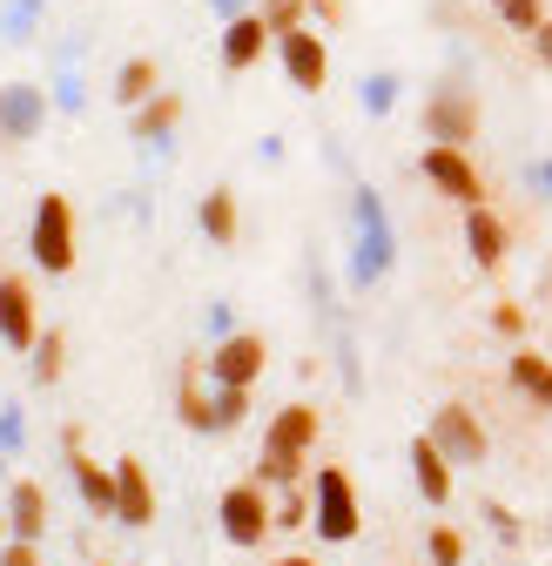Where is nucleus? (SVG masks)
Listing matches in <instances>:
<instances>
[{
    "instance_id": "37",
    "label": "nucleus",
    "mask_w": 552,
    "mask_h": 566,
    "mask_svg": "<svg viewBox=\"0 0 552 566\" xmlns=\"http://www.w3.org/2000/svg\"><path fill=\"white\" fill-rule=\"evenodd\" d=\"M526 189H532L539 202H552V156H532V163H526Z\"/></svg>"
},
{
    "instance_id": "3",
    "label": "nucleus",
    "mask_w": 552,
    "mask_h": 566,
    "mask_svg": "<svg viewBox=\"0 0 552 566\" xmlns=\"http://www.w3.org/2000/svg\"><path fill=\"white\" fill-rule=\"evenodd\" d=\"M310 526L323 546H351L364 533V500H358V479L343 465H317L310 472Z\"/></svg>"
},
{
    "instance_id": "19",
    "label": "nucleus",
    "mask_w": 552,
    "mask_h": 566,
    "mask_svg": "<svg viewBox=\"0 0 552 566\" xmlns=\"http://www.w3.org/2000/svg\"><path fill=\"white\" fill-rule=\"evenodd\" d=\"M195 230L210 237L216 250H236V237H243V202H236V189H210L195 202Z\"/></svg>"
},
{
    "instance_id": "44",
    "label": "nucleus",
    "mask_w": 552,
    "mask_h": 566,
    "mask_svg": "<svg viewBox=\"0 0 552 566\" xmlns=\"http://www.w3.org/2000/svg\"><path fill=\"white\" fill-rule=\"evenodd\" d=\"M539 533H545V546H552V513H545V520H539Z\"/></svg>"
},
{
    "instance_id": "27",
    "label": "nucleus",
    "mask_w": 552,
    "mask_h": 566,
    "mask_svg": "<svg viewBox=\"0 0 552 566\" xmlns=\"http://www.w3.org/2000/svg\"><path fill=\"white\" fill-rule=\"evenodd\" d=\"M425 559H432V566H465V533L438 520V526L425 533Z\"/></svg>"
},
{
    "instance_id": "34",
    "label": "nucleus",
    "mask_w": 552,
    "mask_h": 566,
    "mask_svg": "<svg viewBox=\"0 0 552 566\" xmlns=\"http://www.w3.org/2000/svg\"><path fill=\"white\" fill-rule=\"evenodd\" d=\"M256 8H263V21H269L276 34H284V28H297V21L310 14V0H256Z\"/></svg>"
},
{
    "instance_id": "22",
    "label": "nucleus",
    "mask_w": 552,
    "mask_h": 566,
    "mask_svg": "<svg viewBox=\"0 0 552 566\" xmlns=\"http://www.w3.org/2000/svg\"><path fill=\"white\" fill-rule=\"evenodd\" d=\"M176 418L189 432H216V385H202V365H182V385H176Z\"/></svg>"
},
{
    "instance_id": "18",
    "label": "nucleus",
    "mask_w": 552,
    "mask_h": 566,
    "mask_svg": "<svg viewBox=\"0 0 552 566\" xmlns=\"http://www.w3.org/2000/svg\"><path fill=\"white\" fill-rule=\"evenodd\" d=\"M465 250H471V263H478V270H499V263L512 256V230H506V217H499L492 202L465 209Z\"/></svg>"
},
{
    "instance_id": "35",
    "label": "nucleus",
    "mask_w": 552,
    "mask_h": 566,
    "mask_svg": "<svg viewBox=\"0 0 552 566\" xmlns=\"http://www.w3.org/2000/svg\"><path fill=\"white\" fill-rule=\"evenodd\" d=\"M492 8H499V21L506 28H519V34H532L545 14H539V0H492Z\"/></svg>"
},
{
    "instance_id": "15",
    "label": "nucleus",
    "mask_w": 552,
    "mask_h": 566,
    "mask_svg": "<svg viewBox=\"0 0 552 566\" xmlns=\"http://www.w3.org/2000/svg\"><path fill=\"white\" fill-rule=\"evenodd\" d=\"M0 533L8 539H47V485L41 479H14L0 500Z\"/></svg>"
},
{
    "instance_id": "1",
    "label": "nucleus",
    "mask_w": 552,
    "mask_h": 566,
    "mask_svg": "<svg viewBox=\"0 0 552 566\" xmlns=\"http://www.w3.org/2000/svg\"><path fill=\"white\" fill-rule=\"evenodd\" d=\"M317 439H323V411H317L310 398L284 405V411L263 424V446H256V472H250V479H263V485H276V492H284V485H304Z\"/></svg>"
},
{
    "instance_id": "13",
    "label": "nucleus",
    "mask_w": 552,
    "mask_h": 566,
    "mask_svg": "<svg viewBox=\"0 0 552 566\" xmlns=\"http://www.w3.org/2000/svg\"><path fill=\"white\" fill-rule=\"evenodd\" d=\"M41 337V311H34V283L28 276H0V344L8 350H34Z\"/></svg>"
},
{
    "instance_id": "23",
    "label": "nucleus",
    "mask_w": 552,
    "mask_h": 566,
    "mask_svg": "<svg viewBox=\"0 0 552 566\" xmlns=\"http://www.w3.org/2000/svg\"><path fill=\"white\" fill-rule=\"evenodd\" d=\"M156 88H162V67H156L149 54H128V61L115 67V108H128V115H135Z\"/></svg>"
},
{
    "instance_id": "16",
    "label": "nucleus",
    "mask_w": 552,
    "mask_h": 566,
    "mask_svg": "<svg viewBox=\"0 0 552 566\" xmlns=\"http://www.w3.org/2000/svg\"><path fill=\"white\" fill-rule=\"evenodd\" d=\"M269 48H276V28L263 21V8L223 21V67H230V75H250V67H256Z\"/></svg>"
},
{
    "instance_id": "24",
    "label": "nucleus",
    "mask_w": 552,
    "mask_h": 566,
    "mask_svg": "<svg viewBox=\"0 0 552 566\" xmlns=\"http://www.w3.org/2000/svg\"><path fill=\"white\" fill-rule=\"evenodd\" d=\"M61 371H67V337L41 331L34 337V385H61Z\"/></svg>"
},
{
    "instance_id": "5",
    "label": "nucleus",
    "mask_w": 552,
    "mask_h": 566,
    "mask_svg": "<svg viewBox=\"0 0 552 566\" xmlns=\"http://www.w3.org/2000/svg\"><path fill=\"white\" fill-rule=\"evenodd\" d=\"M216 526L230 546L256 553L269 533H276V500H269V485L263 479H243V485H223V500H216Z\"/></svg>"
},
{
    "instance_id": "14",
    "label": "nucleus",
    "mask_w": 552,
    "mask_h": 566,
    "mask_svg": "<svg viewBox=\"0 0 552 566\" xmlns=\"http://www.w3.org/2000/svg\"><path fill=\"white\" fill-rule=\"evenodd\" d=\"M41 128H47V95L34 82H8V88H0V142H8V149L34 142Z\"/></svg>"
},
{
    "instance_id": "4",
    "label": "nucleus",
    "mask_w": 552,
    "mask_h": 566,
    "mask_svg": "<svg viewBox=\"0 0 552 566\" xmlns=\"http://www.w3.org/2000/svg\"><path fill=\"white\" fill-rule=\"evenodd\" d=\"M28 256H34V270H47V276H67V270L82 263V223H75V202H67L61 189H47V196L34 202Z\"/></svg>"
},
{
    "instance_id": "25",
    "label": "nucleus",
    "mask_w": 552,
    "mask_h": 566,
    "mask_svg": "<svg viewBox=\"0 0 552 566\" xmlns=\"http://www.w3.org/2000/svg\"><path fill=\"white\" fill-rule=\"evenodd\" d=\"M478 520H486V533H492L499 546H512V553L526 546V520H519L506 500H486V506H478Z\"/></svg>"
},
{
    "instance_id": "21",
    "label": "nucleus",
    "mask_w": 552,
    "mask_h": 566,
    "mask_svg": "<svg viewBox=\"0 0 552 566\" xmlns=\"http://www.w3.org/2000/svg\"><path fill=\"white\" fill-rule=\"evenodd\" d=\"M128 128H135V142H149V149H162V142L182 128V95H176V88H156L142 108L128 115Z\"/></svg>"
},
{
    "instance_id": "11",
    "label": "nucleus",
    "mask_w": 552,
    "mask_h": 566,
    "mask_svg": "<svg viewBox=\"0 0 552 566\" xmlns=\"http://www.w3.org/2000/svg\"><path fill=\"white\" fill-rule=\"evenodd\" d=\"M432 439L445 446L452 465H486V452H492V439H486V424H478L471 405H438L432 411Z\"/></svg>"
},
{
    "instance_id": "36",
    "label": "nucleus",
    "mask_w": 552,
    "mask_h": 566,
    "mask_svg": "<svg viewBox=\"0 0 552 566\" xmlns=\"http://www.w3.org/2000/svg\"><path fill=\"white\" fill-rule=\"evenodd\" d=\"M0 566H47L41 539H0Z\"/></svg>"
},
{
    "instance_id": "38",
    "label": "nucleus",
    "mask_w": 552,
    "mask_h": 566,
    "mask_svg": "<svg viewBox=\"0 0 552 566\" xmlns=\"http://www.w3.org/2000/svg\"><path fill=\"white\" fill-rule=\"evenodd\" d=\"M492 331L519 344V337H526V311H519V304H499V311H492Z\"/></svg>"
},
{
    "instance_id": "10",
    "label": "nucleus",
    "mask_w": 552,
    "mask_h": 566,
    "mask_svg": "<svg viewBox=\"0 0 552 566\" xmlns=\"http://www.w3.org/2000/svg\"><path fill=\"white\" fill-rule=\"evenodd\" d=\"M61 452H67V479H75L82 506H88L95 520H115V465L88 459V446H82V424H61Z\"/></svg>"
},
{
    "instance_id": "30",
    "label": "nucleus",
    "mask_w": 552,
    "mask_h": 566,
    "mask_svg": "<svg viewBox=\"0 0 552 566\" xmlns=\"http://www.w3.org/2000/svg\"><path fill=\"white\" fill-rule=\"evenodd\" d=\"M34 28H41V0H8L0 8V34L8 41H34Z\"/></svg>"
},
{
    "instance_id": "28",
    "label": "nucleus",
    "mask_w": 552,
    "mask_h": 566,
    "mask_svg": "<svg viewBox=\"0 0 552 566\" xmlns=\"http://www.w3.org/2000/svg\"><path fill=\"white\" fill-rule=\"evenodd\" d=\"M54 108H61V115H82V108H88V82H82L75 61H61V75H54Z\"/></svg>"
},
{
    "instance_id": "39",
    "label": "nucleus",
    "mask_w": 552,
    "mask_h": 566,
    "mask_svg": "<svg viewBox=\"0 0 552 566\" xmlns=\"http://www.w3.org/2000/svg\"><path fill=\"white\" fill-rule=\"evenodd\" d=\"M236 331V311L230 304H210V337H230Z\"/></svg>"
},
{
    "instance_id": "33",
    "label": "nucleus",
    "mask_w": 552,
    "mask_h": 566,
    "mask_svg": "<svg viewBox=\"0 0 552 566\" xmlns=\"http://www.w3.org/2000/svg\"><path fill=\"white\" fill-rule=\"evenodd\" d=\"M337 378H343V391H364V365H358V337L351 331H337Z\"/></svg>"
},
{
    "instance_id": "42",
    "label": "nucleus",
    "mask_w": 552,
    "mask_h": 566,
    "mask_svg": "<svg viewBox=\"0 0 552 566\" xmlns=\"http://www.w3.org/2000/svg\"><path fill=\"white\" fill-rule=\"evenodd\" d=\"M210 8H216L223 21H236V14H250V8H256V0H210Z\"/></svg>"
},
{
    "instance_id": "2",
    "label": "nucleus",
    "mask_w": 552,
    "mask_h": 566,
    "mask_svg": "<svg viewBox=\"0 0 552 566\" xmlns=\"http://www.w3.org/2000/svg\"><path fill=\"white\" fill-rule=\"evenodd\" d=\"M351 230H358V243H351V291H378V283L391 276V263H397V230H391L384 196L371 182L351 189Z\"/></svg>"
},
{
    "instance_id": "45",
    "label": "nucleus",
    "mask_w": 552,
    "mask_h": 566,
    "mask_svg": "<svg viewBox=\"0 0 552 566\" xmlns=\"http://www.w3.org/2000/svg\"><path fill=\"white\" fill-rule=\"evenodd\" d=\"M102 566H108V559H102Z\"/></svg>"
},
{
    "instance_id": "20",
    "label": "nucleus",
    "mask_w": 552,
    "mask_h": 566,
    "mask_svg": "<svg viewBox=\"0 0 552 566\" xmlns=\"http://www.w3.org/2000/svg\"><path fill=\"white\" fill-rule=\"evenodd\" d=\"M506 371H512V391H519L532 411H552V358H539L532 344H512Z\"/></svg>"
},
{
    "instance_id": "41",
    "label": "nucleus",
    "mask_w": 552,
    "mask_h": 566,
    "mask_svg": "<svg viewBox=\"0 0 552 566\" xmlns=\"http://www.w3.org/2000/svg\"><path fill=\"white\" fill-rule=\"evenodd\" d=\"M310 14H317V21H330V28H337V21H343V0H310Z\"/></svg>"
},
{
    "instance_id": "8",
    "label": "nucleus",
    "mask_w": 552,
    "mask_h": 566,
    "mask_svg": "<svg viewBox=\"0 0 552 566\" xmlns=\"http://www.w3.org/2000/svg\"><path fill=\"white\" fill-rule=\"evenodd\" d=\"M425 135L452 142V149H471V142H478V95L465 82H438L425 95Z\"/></svg>"
},
{
    "instance_id": "26",
    "label": "nucleus",
    "mask_w": 552,
    "mask_h": 566,
    "mask_svg": "<svg viewBox=\"0 0 552 566\" xmlns=\"http://www.w3.org/2000/svg\"><path fill=\"white\" fill-rule=\"evenodd\" d=\"M21 446H28V405H0V465L8 459H21Z\"/></svg>"
},
{
    "instance_id": "6",
    "label": "nucleus",
    "mask_w": 552,
    "mask_h": 566,
    "mask_svg": "<svg viewBox=\"0 0 552 566\" xmlns=\"http://www.w3.org/2000/svg\"><path fill=\"white\" fill-rule=\"evenodd\" d=\"M418 176L445 196V202H458V209H478V202H492V182H486V169L471 163V149H452V142H432V149L418 156Z\"/></svg>"
},
{
    "instance_id": "40",
    "label": "nucleus",
    "mask_w": 552,
    "mask_h": 566,
    "mask_svg": "<svg viewBox=\"0 0 552 566\" xmlns=\"http://www.w3.org/2000/svg\"><path fill=\"white\" fill-rule=\"evenodd\" d=\"M532 54L552 67V21H539V28H532Z\"/></svg>"
},
{
    "instance_id": "7",
    "label": "nucleus",
    "mask_w": 552,
    "mask_h": 566,
    "mask_svg": "<svg viewBox=\"0 0 552 566\" xmlns=\"http://www.w3.org/2000/svg\"><path fill=\"white\" fill-rule=\"evenodd\" d=\"M263 371H269V337H263V331H230V337H216L210 358H202V378H210V385H243V391H256Z\"/></svg>"
},
{
    "instance_id": "29",
    "label": "nucleus",
    "mask_w": 552,
    "mask_h": 566,
    "mask_svg": "<svg viewBox=\"0 0 552 566\" xmlns=\"http://www.w3.org/2000/svg\"><path fill=\"white\" fill-rule=\"evenodd\" d=\"M297 526H310V479L284 485V500H276V533H297Z\"/></svg>"
},
{
    "instance_id": "12",
    "label": "nucleus",
    "mask_w": 552,
    "mask_h": 566,
    "mask_svg": "<svg viewBox=\"0 0 552 566\" xmlns=\"http://www.w3.org/2000/svg\"><path fill=\"white\" fill-rule=\"evenodd\" d=\"M115 526H128V533L156 526V479L142 459H115Z\"/></svg>"
},
{
    "instance_id": "43",
    "label": "nucleus",
    "mask_w": 552,
    "mask_h": 566,
    "mask_svg": "<svg viewBox=\"0 0 552 566\" xmlns=\"http://www.w3.org/2000/svg\"><path fill=\"white\" fill-rule=\"evenodd\" d=\"M269 566H323V559H310V553H276Z\"/></svg>"
},
{
    "instance_id": "17",
    "label": "nucleus",
    "mask_w": 552,
    "mask_h": 566,
    "mask_svg": "<svg viewBox=\"0 0 552 566\" xmlns=\"http://www.w3.org/2000/svg\"><path fill=\"white\" fill-rule=\"evenodd\" d=\"M411 485H418V500H425L432 513L452 506V459H445V446H438L432 432L411 439Z\"/></svg>"
},
{
    "instance_id": "31",
    "label": "nucleus",
    "mask_w": 552,
    "mask_h": 566,
    "mask_svg": "<svg viewBox=\"0 0 552 566\" xmlns=\"http://www.w3.org/2000/svg\"><path fill=\"white\" fill-rule=\"evenodd\" d=\"M250 418V391L243 385H216V432H236Z\"/></svg>"
},
{
    "instance_id": "32",
    "label": "nucleus",
    "mask_w": 552,
    "mask_h": 566,
    "mask_svg": "<svg viewBox=\"0 0 552 566\" xmlns=\"http://www.w3.org/2000/svg\"><path fill=\"white\" fill-rule=\"evenodd\" d=\"M358 102H364V115H391L397 108V75H364Z\"/></svg>"
},
{
    "instance_id": "9",
    "label": "nucleus",
    "mask_w": 552,
    "mask_h": 566,
    "mask_svg": "<svg viewBox=\"0 0 552 566\" xmlns=\"http://www.w3.org/2000/svg\"><path fill=\"white\" fill-rule=\"evenodd\" d=\"M276 61H284V75H290V88H304V95H323L330 88V41L317 34V28H284L276 34Z\"/></svg>"
}]
</instances>
